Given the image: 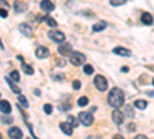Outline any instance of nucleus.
I'll list each match as a JSON object with an SVG mask.
<instances>
[{
  "mask_svg": "<svg viewBox=\"0 0 154 139\" xmlns=\"http://www.w3.org/2000/svg\"><path fill=\"white\" fill-rule=\"evenodd\" d=\"M108 104L114 108H120L125 104V96L120 88H112L108 94Z\"/></svg>",
  "mask_w": 154,
  "mask_h": 139,
  "instance_id": "obj_1",
  "label": "nucleus"
},
{
  "mask_svg": "<svg viewBox=\"0 0 154 139\" xmlns=\"http://www.w3.org/2000/svg\"><path fill=\"white\" fill-rule=\"evenodd\" d=\"M85 60H86V57H85V54H82V53H71V54H69V62H71L72 65H75V67L83 65Z\"/></svg>",
  "mask_w": 154,
  "mask_h": 139,
  "instance_id": "obj_2",
  "label": "nucleus"
},
{
  "mask_svg": "<svg viewBox=\"0 0 154 139\" xmlns=\"http://www.w3.org/2000/svg\"><path fill=\"white\" fill-rule=\"evenodd\" d=\"M48 37L53 42H57V43H62V42H65V34H63L62 31H57V30H51L49 33H48Z\"/></svg>",
  "mask_w": 154,
  "mask_h": 139,
  "instance_id": "obj_3",
  "label": "nucleus"
},
{
  "mask_svg": "<svg viewBox=\"0 0 154 139\" xmlns=\"http://www.w3.org/2000/svg\"><path fill=\"white\" fill-rule=\"evenodd\" d=\"M94 84H96V88L99 91H105L108 88V81L105 79V76H96V77H94Z\"/></svg>",
  "mask_w": 154,
  "mask_h": 139,
  "instance_id": "obj_4",
  "label": "nucleus"
},
{
  "mask_svg": "<svg viewBox=\"0 0 154 139\" xmlns=\"http://www.w3.org/2000/svg\"><path fill=\"white\" fill-rule=\"evenodd\" d=\"M79 121H80V124L82 125H91L93 124V121H94V118H93V113H88V111H82L80 115H79Z\"/></svg>",
  "mask_w": 154,
  "mask_h": 139,
  "instance_id": "obj_5",
  "label": "nucleus"
},
{
  "mask_svg": "<svg viewBox=\"0 0 154 139\" xmlns=\"http://www.w3.org/2000/svg\"><path fill=\"white\" fill-rule=\"evenodd\" d=\"M57 51L60 53V56H69V54L72 53V48H71V45H69V43L62 42V43L59 45V49H57Z\"/></svg>",
  "mask_w": 154,
  "mask_h": 139,
  "instance_id": "obj_6",
  "label": "nucleus"
},
{
  "mask_svg": "<svg viewBox=\"0 0 154 139\" xmlns=\"http://www.w3.org/2000/svg\"><path fill=\"white\" fill-rule=\"evenodd\" d=\"M49 56V49L46 46H37L35 49V57L37 59H46Z\"/></svg>",
  "mask_w": 154,
  "mask_h": 139,
  "instance_id": "obj_7",
  "label": "nucleus"
},
{
  "mask_svg": "<svg viewBox=\"0 0 154 139\" xmlns=\"http://www.w3.org/2000/svg\"><path fill=\"white\" fill-rule=\"evenodd\" d=\"M19 31L23 33L26 37H31L32 36V27H31V25H28V23H20L19 25Z\"/></svg>",
  "mask_w": 154,
  "mask_h": 139,
  "instance_id": "obj_8",
  "label": "nucleus"
},
{
  "mask_svg": "<svg viewBox=\"0 0 154 139\" xmlns=\"http://www.w3.org/2000/svg\"><path fill=\"white\" fill-rule=\"evenodd\" d=\"M123 113L119 110V108H114V111H112V121L117 124V125H120L122 122H123Z\"/></svg>",
  "mask_w": 154,
  "mask_h": 139,
  "instance_id": "obj_9",
  "label": "nucleus"
},
{
  "mask_svg": "<svg viewBox=\"0 0 154 139\" xmlns=\"http://www.w3.org/2000/svg\"><path fill=\"white\" fill-rule=\"evenodd\" d=\"M112 53L117 54V56H123V57H130V56H131L130 49H126V48H123V46H116V48L112 49Z\"/></svg>",
  "mask_w": 154,
  "mask_h": 139,
  "instance_id": "obj_10",
  "label": "nucleus"
},
{
  "mask_svg": "<svg viewBox=\"0 0 154 139\" xmlns=\"http://www.w3.org/2000/svg\"><path fill=\"white\" fill-rule=\"evenodd\" d=\"M40 8H42V11H45V12H51V11L56 8V5L51 2V0H43V2H40Z\"/></svg>",
  "mask_w": 154,
  "mask_h": 139,
  "instance_id": "obj_11",
  "label": "nucleus"
},
{
  "mask_svg": "<svg viewBox=\"0 0 154 139\" xmlns=\"http://www.w3.org/2000/svg\"><path fill=\"white\" fill-rule=\"evenodd\" d=\"M8 136H9V137H22L23 133H22V130H20L19 127H11V128L8 130Z\"/></svg>",
  "mask_w": 154,
  "mask_h": 139,
  "instance_id": "obj_12",
  "label": "nucleus"
},
{
  "mask_svg": "<svg viewBox=\"0 0 154 139\" xmlns=\"http://www.w3.org/2000/svg\"><path fill=\"white\" fill-rule=\"evenodd\" d=\"M60 130L65 133V134L71 136V134H72V125H71L69 122H62V124H60Z\"/></svg>",
  "mask_w": 154,
  "mask_h": 139,
  "instance_id": "obj_13",
  "label": "nucleus"
},
{
  "mask_svg": "<svg viewBox=\"0 0 154 139\" xmlns=\"http://www.w3.org/2000/svg\"><path fill=\"white\" fill-rule=\"evenodd\" d=\"M0 111L6 113V115L11 113V104L8 102V100H2V99H0Z\"/></svg>",
  "mask_w": 154,
  "mask_h": 139,
  "instance_id": "obj_14",
  "label": "nucleus"
},
{
  "mask_svg": "<svg viewBox=\"0 0 154 139\" xmlns=\"http://www.w3.org/2000/svg\"><path fill=\"white\" fill-rule=\"evenodd\" d=\"M14 9H16V12H25L28 9V5L25 3V2H14Z\"/></svg>",
  "mask_w": 154,
  "mask_h": 139,
  "instance_id": "obj_15",
  "label": "nucleus"
},
{
  "mask_svg": "<svg viewBox=\"0 0 154 139\" xmlns=\"http://www.w3.org/2000/svg\"><path fill=\"white\" fill-rule=\"evenodd\" d=\"M5 81H6V84H8V85L11 87V90H12V91H14V93H17V94H20V88H19V87L16 85V82L12 81L11 77H6Z\"/></svg>",
  "mask_w": 154,
  "mask_h": 139,
  "instance_id": "obj_16",
  "label": "nucleus"
},
{
  "mask_svg": "<svg viewBox=\"0 0 154 139\" xmlns=\"http://www.w3.org/2000/svg\"><path fill=\"white\" fill-rule=\"evenodd\" d=\"M140 19H142V23H145V25H151L152 23V16L149 14V12H143Z\"/></svg>",
  "mask_w": 154,
  "mask_h": 139,
  "instance_id": "obj_17",
  "label": "nucleus"
},
{
  "mask_svg": "<svg viewBox=\"0 0 154 139\" xmlns=\"http://www.w3.org/2000/svg\"><path fill=\"white\" fill-rule=\"evenodd\" d=\"M17 102L23 107V108H28L29 107V104H28V99L26 97H25L23 94H19V99H17Z\"/></svg>",
  "mask_w": 154,
  "mask_h": 139,
  "instance_id": "obj_18",
  "label": "nucleus"
},
{
  "mask_svg": "<svg viewBox=\"0 0 154 139\" xmlns=\"http://www.w3.org/2000/svg\"><path fill=\"white\" fill-rule=\"evenodd\" d=\"M105 28H106V23L105 22H99V23H96L94 27H93V31H96V33L97 31H103Z\"/></svg>",
  "mask_w": 154,
  "mask_h": 139,
  "instance_id": "obj_19",
  "label": "nucleus"
},
{
  "mask_svg": "<svg viewBox=\"0 0 154 139\" xmlns=\"http://www.w3.org/2000/svg\"><path fill=\"white\" fill-rule=\"evenodd\" d=\"M125 116H128V118H134V108L133 107H130V105H126L125 107V113H123Z\"/></svg>",
  "mask_w": 154,
  "mask_h": 139,
  "instance_id": "obj_20",
  "label": "nucleus"
},
{
  "mask_svg": "<svg viewBox=\"0 0 154 139\" xmlns=\"http://www.w3.org/2000/svg\"><path fill=\"white\" fill-rule=\"evenodd\" d=\"M134 105L137 107V108H140V110H145L146 108V100H142V99H140V100H136V102H134Z\"/></svg>",
  "mask_w": 154,
  "mask_h": 139,
  "instance_id": "obj_21",
  "label": "nucleus"
},
{
  "mask_svg": "<svg viewBox=\"0 0 154 139\" xmlns=\"http://www.w3.org/2000/svg\"><path fill=\"white\" fill-rule=\"evenodd\" d=\"M77 104H79V107H85V105H88V97H86V96H82L79 100H77Z\"/></svg>",
  "mask_w": 154,
  "mask_h": 139,
  "instance_id": "obj_22",
  "label": "nucleus"
},
{
  "mask_svg": "<svg viewBox=\"0 0 154 139\" xmlns=\"http://www.w3.org/2000/svg\"><path fill=\"white\" fill-rule=\"evenodd\" d=\"M22 67H23V71L26 73V74H34V68H32V67H29V65H26V64H23Z\"/></svg>",
  "mask_w": 154,
  "mask_h": 139,
  "instance_id": "obj_23",
  "label": "nucleus"
},
{
  "mask_svg": "<svg viewBox=\"0 0 154 139\" xmlns=\"http://www.w3.org/2000/svg\"><path fill=\"white\" fill-rule=\"evenodd\" d=\"M9 76H11V79L14 81V82H19V81H20V76H19V71H11V74H9Z\"/></svg>",
  "mask_w": 154,
  "mask_h": 139,
  "instance_id": "obj_24",
  "label": "nucleus"
},
{
  "mask_svg": "<svg viewBox=\"0 0 154 139\" xmlns=\"http://www.w3.org/2000/svg\"><path fill=\"white\" fill-rule=\"evenodd\" d=\"M45 22L49 25V27H53V28H56V27H57V22H56L54 19H51V17H46V19H45Z\"/></svg>",
  "mask_w": 154,
  "mask_h": 139,
  "instance_id": "obj_25",
  "label": "nucleus"
},
{
  "mask_svg": "<svg viewBox=\"0 0 154 139\" xmlns=\"http://www.w3.org/2000/svg\"><path fill=\"white\" fill-rule=\"evenodd\" d=\"M83 71H85V74H93L94 68H93L91 65H85V67H83Z\"/></svg>",
  "mask_w": 154,
  "mask_h": 139,
  "instance_id": "obj_26",
  "label": "nucleus"
},
{
  "mask_svg": "<svg viewBox=\"0 0 154 139\" xmlns=\"http://www.w3.org/2000/svg\"><path fill=\"white\" fill-rule=\"evenodd\" d=\"M126 2V0H111V5L112 6H120V5H123Z\"/></svg>",
  "mask_w": 154,
  "mask_h": 139,
  "instance_id": "obj_27",
  "label": "nucleus"
},
{
  "mask_svg": "<svg viewBox=\"0 0 154 139\" xmlns=\"http://www.w3.org/2000/svg\"><path fill=\"white\" fill-rule=\"evenodd\" d=\"M0 17H2V19L8 17V9L6 8H0Z\"/></svg>",
  "mask_w": 154,
  "mask_h": 139,
  "instance_id": "obj_28",
  "label": "nucleus"
},
{
  "mask_svg": "<svg viewBox=\"0 0 154 139\" xmlns=\"http://www.w3.org/2000/svg\"><path fill=\"white\" fill-rule=\"evenodd\" d=\"M43 110H45V113H46V115H51V111H53V105L46 104V105L43 107Z\"/></svg>",
  "mask_w": 154,
  "mask_h": 139,
  "instance_id": "obj_29",
  "label": "nucleus"
},
{
  "mask_svg": "<svg viewBox=\"0 0 154 139\" xmlns=\"http://www.w3.org/2000/svg\"><path fill=\"white\" fill-rule=\"evenodd\" d=\"M72 88L74 90H80V81H74L72 82Z\"/></svg>",
  "mask_w": 154,
  "mask_h": 139,
  "instance_id": "obj_30",
  "label": "nucleus"
},
{
  "mask_svg": "<svg viewBox=\"0 0 154 139\" xmlns=\"http://www.w3.org/2000/svg\"><path fill=\"white\" fill-rule=\"evenodd\" d=\"M0 8H9V3L6 2V0H0Z\"/></svg>",
  "mask_w": 154,
  "mask_h": 139,
  "instance_id": "obj_31",
  "label": "nucleus"
},
{
  "mask_svg": "<svg viewBox=\"0 0 154 139\" xmlns=\"http://www.w3.org/2000/svg\"><path fill=\"white\" fill-rule=\"evenodd\" d=\"M56 64H57L59 67H65V60H63V59H59V60H56Z\"/></svg>",
  "mask_w": 154,
  "mask_h": 139,
  "instance_id": "obj_32",
  "label": "nucleus"
},
{
  "mask_svg": "<svg viewBox=\"0 0 154 139\" xmlns=\"http://www.w3.org/2000/svg\"><path fill=\"white\" fill-rule=\"evenodd\" d=\"M68 122L72 125V127H75V119L74 118H71V116H68Z\"/></svg>",
  "mask_w": 154,
  "mask_h": 139,
  "instance_id": "obj_33",
  "label": "nucleus"
},
{
  "mask_svg": "<svg viewBox=\"0 0 154 139\" xmlns=\"http://www.w3.org/2000/svg\"><path fill=\"white\" fill-rule=\"evenodd\" d=\"M128 130H130V131H134V130H136V124H133V122H131L130 125H128Z\"/></svg>",
  "mask_w": 154,
  "mask_h": 139,
  "instance_id": "obj_34",
  "label": "nucleus"
},
{
  "mask_svg": "<svg viewBox=\"0 0 154 139\" xmlns=\"http://www.w3.org/2000/svg\"><path fill=\"white\" fill-rule=\"evenodd\" d=\"M2 121H3V122H11L12 119H11V118H2Z\"/></svg>",
  "mask_w": 154,
  "mask_h": 139,
  "instance_id": "obj_35",
  "label": "nucleus"
},
{
  "mask_svg": "<svg viewBox=\"0 0 154 139\" xmlns=\"http://www.w3.org/2000/svg\"><path fill=\"white\" fill-rule=\"evenodd\" d=\"M137 139H146V136H145V134H139Z\"/></svg>",
  "mask_w": 154,
  "mask_h": 139,
  "instance_id": "obj_36",
  "label": "nucleus"
},
{
  "mask_svg": "<svg viewBox=\"0 0 154 139\" xmlns=\"http://www.w3.org/2000/svg\"><path fill=\"white\" fill-rule=\"evenodd\" d=\"M0 137H2V133H0Z\"/></svg>",
  "mask_w": 154,
  "mask_h": 139,
  "instance_id": "obj_37",
  "label": "nucleus"
},
{
  "mask_svg": "<svg viewBox=\"0 0 154 139\" xmlns=\"http://www.w3.org/2000/svg\"><path fill=\"white\" fill-rule=\"evenodd\" d=\"M152 84H154V79H152Z\"/></svg>",
  "mask_w": 154,
  "mask_h": 139,
  "instance_id": "obj_38",
  "label": "nucleus"
}]
</instances>
